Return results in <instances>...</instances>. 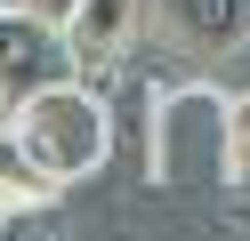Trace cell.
Wrapping results in <instances>:
<instances>
[{"label": "cell", "mask_w": 250, "mask_h": 241, "mask_svg": "<svg viewBox=\"0 0 250 241\" xmlns=\"http://www.w3.org/2000/svg\"><path fill=\"white\" fill-rule=\"evenodd\" d=\"M146 169L169 193L226 185V96L202 89V80L162 89L153 96V121H146Z\"/></svg>", "instance_id": "7a4b0ae2"}, {"label": "cell", "mask_w": 250, "mask_h": 241, "mask_svg": "<svg viewBox=\"0 0 250 241\" xmlns=\"http://www.w3.org/2000/svg\"><path fill=\"white\" fill-rule=\"evenodd\" d=\"M0 8H33V0H0Z\"/></svg>", "instance_id": "30bf717a"}, {"label": "cell", "mask_w": 250, "mask_h": 241, "mask_svg": "<svg viewBox=\"0 0 250 241\" xmlns=\"http://www.w3.org/2000/svg\"><path fill=\"white\" fill-rule=\"evenodd\" d=\"M33 8H41V16H49V24H57V16H65V8H73V0H33Z\"/></svg>", "instance_id": "9c48e42d"}, {"label": "cell", "mask_w": 250, "mask_h": 241, "mask_svg": "<svg viewBox=\"0 0 250 241\" xmlns=\"http://www.w3.org/2000/svg\"><path fill=\"white\" fill-rule=\"evenodd\" d=\"M137 8H146V0H73V8L57 16L65 64H73V73L121 64V56H129V32H137Z\"/></svg>", "instance_id": "277c9868"}, {"label": "cell", "mask_w": 250, "mask_h": 241, "mask_svg": "<svg viewBox=\"0 0 250 241\" xmlns=\"http://www.w3.org/2000/svg\"><path fill=\"white\" fill-rule=\"evenodd\" d=\"M0 121H8V105H0Z\"/></svg>", "instance_id": "7c38bea8"}, {"label": "cell", "mask_w": 250, "mask_h": 241, "mask_svg": "<svg viewBox=\"0 0 250 241\" xmlns=\"http://www.w3.org/2000/svg\"><path fill=\"white\" fill-rule=\"evenodd\" d=\"M0 225H8V209H0Z\"/></svg>", "instance_id": "8fae6325"}, {"label": "cell", "mask_w": 250, "mask_h": 241, "mask_svg": "<svg viewBox=\"0 0 250 241\" xmlns=\"http://www.w3.org/2000/svg\"><path fill=\"white\" fill-rule=\"evenodd\" d=\"M153 16L194 56H234L250 40V0H153Z\"/></svg>", "instance_id": "5b68a950"}, {"label": "cell", "mask_w": 250, "mask_h": 241, "mask_svg": "<svg viewBox=\"0 0 250 241\" xmlns=\"http://www.w3.org/2000/svg\"><path fill=\"white\" fill-rule=\"evenodd\" d=\"M0 137L65 193V185H81V177L105 169V153H113V112H105V96L89 89V80H49V89H33V96L8 105Z\"/></svg>", "instance_id": "6da1fadb"}, {"label": "cell", "mask_w": 250, "mask_h": 241, "mask_svg": "<svg viewBox=\"0 0 250 241\" xmlns=\"http://www.w3.org/2000/svg\"><path fill=\"white\" fill-rule=\"evenodd\" d=\"M226 193L242 209V225H250V89L226 96Z\"/></svg>", "instance_id": "8992f818"}, {"label": "cell", "mask_w": 250, "mask_h": 241, "mask_svg": "<svg viewBox=\"0 0 250 241\" xmlns=\"http://www.w3.org/2000/svg\"><path fill=\"white\" fill-rule=\"evenodd\" d=\"M49 80H73L65 64V40L41 8H0V105L49 89Z\"/></svg>", "instance_id": "3957f363"}, {"label": "cell", "mask_w": 250, "mask_h": 241, "mask_svg": "<svg viewBox=\"0 0 250 241\" xmlns=\"http://www.w3.org/2000/svg\"><path fill=\"white\" fill-rule=\"evenodd\" d=\"M0 241H65V217H57V201H49V209H8Z\"/></svg>", "instance_id": "ba28073f"}, {"label": "cell", "mask_w": 250, "mask_h": 241, "mask_svg": "<svg viewBox=\"0 0 250 241\" xmlns=\"http://www.w3.org/2000/svg\"><path fill=\"white\" fill-rule=\"evenodd\" d=\"M49 201H57V185H49L8 137H0V209H49Z\"/></svg>", "instance_id": "52a82bcc"}]
</instances>
